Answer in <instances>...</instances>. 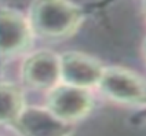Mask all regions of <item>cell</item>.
<instances>
[{"instance_id":"52a82bcc","label":"cell","mask_w":146,"mask_h":136,"mask_svg":"<svg viewBox=\"0 0 146 136\" xmlns=\"http://www.w3.org/2000/svg\"><path fill=\"white\" fill-rule=\"evenodd\" d=\"M32 37V28L26 18L13 10H0V55H15L28 50Z\"/></svg>"},{"instance_id":"5b68a950","label":"cell","mask_w":146,"mask_h":136,"mask_svg":"<svg viewBox=\"0 0 146 136\" xmlns=\"http://www.w3.org/2000/svg\"><path fill=\"white\" fill-rule=\"evenodd\" d=\"M22 81L36 91L51 89L61 81L59 55L48 50L36 51L22 65Z\"/></svg>"},{"instance_id":"3957f363","label":"cell","mask_w":146,"mask_h":136,"mask_svg":"<svg viewBox=\"0 0 146 136\" xmlns=\"http://www.w3.org/2000/svg\"><path fill=\"white\" fill-rule=\"evenodd\" d=\"M47 109L59 120L73 124L87 117L92 107L94 99L87 88L69 84H57L48 89Z\"/></svg>"},{"instance_id":"6da1fadb","label":"cell","mask_w":146,"mask_h":136,"mask_svg":"<svg viewBox=\"0 0 146 136\" xmlns=\"http://www.w3.org/2000/svg\"><path fill=\"white\" fill-rule=\"evenodd\" d=\"M83 13L69 0H35L29 25L33 33L47 39H65L76 33Z\"/></svg>"},{"instance_id":"7a4b0ae2","label":"cell","mask_w":146,"mask_h":136,"mask_svg":"<svg viewBox=\"0 0 146 136\" xmlns=\"http://www.w3.org/2000/svg\"><path fill=\"white\" fill-rule=\"evenodd\" d=\"M98 87L105 96L119 103L143 106L146 102L143 77L121 66L105 67L98 81Z\"/></svg>"},{"instance_id":"8992f818","label":"cell","mask_w":146,"mask_h":136,"mask_svg":"<svg viewBox=\"0 0 146 136\" xmlns=\"http://www.w3.org/2000/svg\"><path fill=\"white\" fill-rule=\"evenodd\" d=\"M59 69L62 83L88 89L98 85L105 66L94 56L69 51L59 55Z\"/></svg>"},{"instance_id":"ba28073f","label":"cell","mask_w":146,"mask_h":136,"mask_svg":"<svg viewBox=\"0 0 146 136\" xmlns=\"http://www.w3.org/2000/svg\"><path fill=\"white\" fill-rule=\"evenodd\" d=\"M24 107L21 88L11 83H0V124H13Z\"/></svg>"},{"instance_id":"277c9868","label":"cell","mask_w":146,"mask_h":136,"mask_svg":"<svg viewBox=\"0 0 146 136\" xmlns=\"http://www.w3.org/2000/svg\"><path fill=\"white\" fill-rule=\"evenodd\" d=\"M21 136H72L73 124L55 117L47 107L25 106L11 124Z\"/></svg>"}]
</instances>
